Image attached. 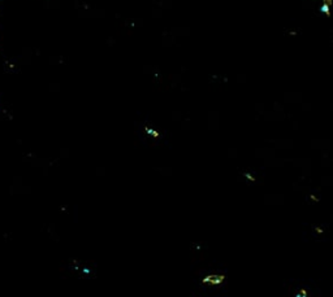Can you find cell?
Listing matches in <instances>:
<instances>
[{
  "mask_svg": "<svg viewBox=\"0 0 333 297\" xmlns=\"http://www.w3.org/2000/svg\"><path fill=\"white\" fill-rule=\"evenodd\" d=\"M225 282V275L221 273H212V274H207L206 276H203L202 283L203 284H208V285H220Z\"/></svg>",
  "mask_w": 333,
  "mask_h": 297,
  "instance_id": "1",
  "label": "cell"
},
{
  "mask_svg": "<svg viewBox=\"0 0 333 297\" xmlns=\"http://www.w3.org/2000/svg\"><path fill=\"white\" fill-rule=\"evenodd\" d=\"M323 4H327V5H333V0H323Z\"/></svg>",
  "mask_w": 333,
  "mask_h": 297,
  "instance_id": "2",
  "label": "cell"
}]
</instances>
